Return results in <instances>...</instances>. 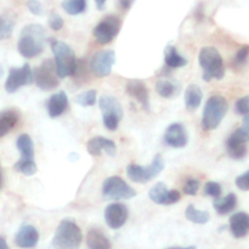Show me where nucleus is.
I'll return each mask as SVG.
<instances>
[{
	"mask_svg": "<svg viewBox=\"0 0 249 249\" xmlns=\"http://www.w3.org/2000/svg\"><path fill=\"white\" fill-rule=\"evenodd\" d=\"M45 46V31L40 24L32 23L24 27L19 34L17 49L26 58H33L40 55Z\"/></svg>",
	"mask_w": 249,
	"mask_h": 249,
	"instance_id": "1",
	"label": "nucleus"
},
{
	"mask_svg": "<svg viewBox=\"0 0 249 249\" xmlns=\"http://www.w3.org/2000/svg\"><path fill=\"white\" fill-rule=\"evenodd\" d=\"M83 241V233L79 226L70 219L60 223L53 238V249H79Z\"/></svg>",
	"mask_w": 249,
	"mask_h": 249,
	"instance_id": "2",
	"label": "nucleus"
},
{
	"mask_svg": "<svg viewBox=\"0 0 249 249\" xmlns=\"http://www.w3.org/2000/svg\"><path fill=\"white\" fill-rule=\"evenodd\" d=\"M199 66L203 70V79L209 82L212 79H223L225 75V66L220 53L213 46H206L199 51Z\"/></svg>",
	"mask_w": 249,
	"mask_h": 249,
	"instance_id": "3",
	"label": "nucleus"
},
{
	"mask_svg": "<svg viewBox=\"0 0 249 249\" xmlns=\"http://www.w3.org/2000/svg\"><path fill=\"white\" fill-rule=\"evenodd\" d=\"M229 109L228 101L221 95H213L208 99L203 109L202 125L206 130H214L220 125Z\"/></svg>",
	"mask_w": 249,
	"mask_h": 249,
	"instance_id": "4",
	"label": "nucleus"
},
{
	"mask_svg": "<svg viewBox=\"0 0 249 249\" xmlns=\"http://www.w3.org/2000/svg\"><path fill=\"white\" fill-rule=\"evenodd\" d=\"M51 50L55 57V66L58 78L70 77L74 72L75 58L74 51L70 45L60 40H51Z\"/></svg>",
	"mask_w": 249,
	"mask_h": 249,
	"instance_id": "5",
	"label": "nucleus"
},
{
	"mask_svg": "<svg viewBox=\"0 0 249 249\" xmlns=\"http://www.w3.org/2000/svg\"><path fill=\"white\" fill-rule=\"evenodd\" d=\"M163 169H164V160L160 157V155H157L153 158L152 163L146 167L134 164V163L129 164L126 167V175L131 181L138 182V184H146L158 177Z\"/></svg>",
	"mask_w": 249,
	"mask_h": 249,
	"instance_id": "6",
	"label": "nucleus"
},
{
	"mask_svg": "<svg viewBox=\"0 0 249 249\" xmlns=\"http://www.w3.org/2000/svg\"><path fill=\"white\" fill-rule=\"evenodd\" d=\"M99 106L102 112V122L108 130H116L119 122L123 118V108L116 97L111 95H104L100 97Z\"/></svg>",
	"mask_w": 249,
	"mask_h": 249,
	"instance_id": "7",
	"label": "nucleus"
},
{
	"mask_svg": "<svg viewBox=\"0 0 249 249\" xmlns=\"http://www.w3.org/2000/svg\"><path fill=\"white\" fill-rule=\"evenodd\" d=\"M102 196L111 201H124L136 196V191L122 178L109 177L102 184Z\"/></svg>",
	"mask_w": 249,
	"mask_h": 249,
	"instance_id": "8",
	"label": "nucleus"
},
{
	"mask_svg": "<svg viewBox=\"0 0 249 249\" xmlns=\"http://www.w3.org/2000/svg\"><path fill=\"white\" fill-rule=\"evenodd\" d=\"M33 79L39 89L45 90V91L56 89L60 84V80H58L55 62L49 58L43 61V63L34 70Z\"/></svg>",
	"mask_w": 249,
	"mask_h": 249,
	"instance_id": "9",
	"label": "nucleus"
},
{
	"mask_svg": "<svg viewBox=\"0 0 249 249\" xmlns=\"http://www.w3.org/2000/svg\"><path fill=\"white\" fill-rule=\"evenodd\" d=\"M121 18L117 16H113V15H109V16L105 17L95 27L92 33H94V36L97 43L101 44V45H106V44H109L116 38V36L121 31Z\"/></svg>",
	"mask_w": 249,
	"mask_h": 249,
	"instance_id": "10",
	"label": "nucleus"
},
{
	"mask_svg": "<svg viewBox=\"0 0 249 249\" xmlns=\"http://www.w3.org/2000/svg\"><path fill=\"white\" fill-rule=\"evenodd\" d=\"M114 63L116 53L113 50H100L90 60V70L97 78H104L111 74Z\"/></svg>",
	"mask_w": 249,
	"mask_h": 249,
	"instance_id": "11",
	"label": "nucleus"
},
{
	"mask_svg": "<svg viewBox=\"0 0 249 249\" xmlns=\"http://www.w3.org/2000/svg\"><path fill=\"white\" fill-rule=\"evenodd\" d=\"M33 82V72L28 63L22 66L21 68H11L5 83V90L9 94L16 92L17 90L24 85H31Z\"/></svg>",
	"mask_w": 249,
	"mask_h": 249,
	"instance_id": "12",
	"label": "nucleus"
},
{
	"mask_svg": "<svg viewBox=\"0 0 249 249\" xmlns=\"http://www.w3.org/2000/svg\"><path fill=\"white\" fill-rule=\"evenodd\" d=\"M249 136L242 129H237L229 136L226 141V150L232 160H242L247 155V142Z\"/></svg>",
	"mask_w": 249,
	"mask_h": 249,
	"instance_id": "13",
	"label": "nucleus"
},
{
	"mask_svg": "<svg viewBox=\"0 0 249 249\" xmlns=\"http://www.w3.org/2000/svg\"><path fill=\"white\" fill-rule=\"evenodd\" d=\"M148 197L152 202L162 206H170L180 201L181 195L177 190H168L164 182H157L153 187H151L148 192Z\"/></svg>",
	"mask_w": 249,
	"mask_h": 249,
	"instance_id": "14",
	"label": "nucleus"
},
{
	"mask_svg": "<svg viewBox=\"0 0 249 249\" xmlns=\"http://www.w3.org/2000/svg\"><path fill=\"white\" fill-rule=\"evenodd\" d=\"M165 145L173 148H182L189 142V135L185 126L180 123H173L165 130L163 136Z\"/></svg>",
	"mask_w": 249,
	"mask_h": 249,
	"instance_id": "15",
	"label": "nucleus"
},
{
	"mask_svg": "<svg viewBox=\"0 0 249 249\" xmlns=\"http://www.w3.org/2000/svg\"><path fill=\"white\" fill-rule=\"evenodd\" d=\"M128 208L122 203H112L105 209V221L113 230L121 229L128 219Z\"/></svg>",
	"mask_w": 249,
	"mask_h": 249,
	"instance_id": "16",
	"label": "nucleus"
},
{
	"mask_svg": "<svg viewBox=\"0 0 249 249\" xmlns=\"http://www.w3.org/2000/svg\"><path fill=\"white\" fill-rule=\"evenodd\" d=\"M38 242L39 232L32 225H22L15 236V243L19 248H34Z\"/></svg>",
	"mask_w": 249,
	"mask_h": 249,
	"instance_id": "17",
	"label": "nucleus"
},
{
	"mask_svg": "<svg viewBox=\"0 0 249 249\" xmlns=\"http://www.w3.org/2000/svg\"><path fill=\"white\" fill-rule=\"evenodd\" d=\"M126 92L131 97H134L136 101L140 102V105L146 111L150 109V94H148L145 83L139 79L129 80L128 84H126Z\"/></svg>",
	"mask_w": 249,
	"mask_h": 249,
	"instance_id": "18",
	"label": "nucleus"
},
{
	"mask_svg": "<svg viewBox=\"0 0 249 249\" xmlns=\"http://www.w3.org/2000/svg\"><path fill=\"white\" fill-rule=\"evenodd\" d=\"M104 150L109 156H114L117 151L116 143L109 139L102 138V136H95V138L90 139L88 142V152L91 156H100Z\"/></svg>",
	"mask_w": 249,
	"mask_h": 249,
	"instance_id": "19",
	"label": "nucleus"
},
{
	"mask_svg": "<svg viewBox=\"0 0 249 249\" xmlns=\"http://www.w3.org/2000/svg\"><path fill=\"white\" fill-rule=\"evenodd\" d=\"M230 231L235 238H243L249 233V215L238 212L230 218Z\"/></svg>",
	"mask_w": 249,
	"mask_h": 249,
	"instance_id": "20",
	"label": "nucleus"
},
{
	"mask_svg": "<svg viewBox=\"0 0 249 249\" xmlns=\"http://www.w3.org/2000/svg\"><path fill=\"white\" fill-rule=\"evenodd\" d=\"M68 107V97L65 91H58L53 94L46 102V108L50 118H57Z\"/></svg>",
	"mask_w": 249,
	"mask_h": 249,
	"instance_id": "21",
	"label": "nucleus"
},
{
	"mask_svg": "<svg viewBox=\"0 0 249 249\" xmlns=\"http://www.w3.org/2000/svg\"><path fill=\"white\" fill-rule=\"evenodd\" d=\"M87 245L89 249H111V241L101 230L91 229L87 235Z\"/></svg>",
	"mask_w": 249,
	"mask_h": 249,
	"instance_id": "22",
	"label": "nucleus"
},
{
	"mask_svg": "<svg viewBox=\"0 0 249 249\" xmlns=\"http://www.w3.org/2000/svg\"><path fill=\"white\" fill-rule=\"evenodd\" d=\"M202 97V90L198 85L191 84L187 87L186 91H185V105H186V108L190 112H194L201 106Z\"/></svg>",
	"mask_w": 249,
	"mask_h": 249,
	"instance_id": "23",
	"label": "nucleus"
},
{
	"mask_svg": "<svg viewBox=\"0 0 249 249\" xmlns=\"http://www.w3.org/2000/svg\"><path fill=\"white\" fill-rule=\"evenodd\" d=\"M214 209L219 215H226L237 206V197L235 194H229L225 197H216L214 199Z\"/></svg>",
	"mask_w": 249,
	"mask_h": 249,
	"instance_id": "24",
	"label": "nucleus"
},
{
	"mask_svg": "<svg viewBox=\"0 0 249 249\" xmlns=\"http://www.w3.org/2000/svg\"><path fill=\"white\" fill-rule=\"evenodd\" d=\"M16 146L21 153V160H34V145L33 140L28 134H21L17 138Z\"/></svg>",
	"mask_w": 249,
	"mask_h": 249,
	"instance_id": "25",
	"label": "nucleus"
},
{
	"mask_svg": "<svg viewBox=\"0 0 249 249\" xmlns=\"http://www.w3.org/2000/svg\"><path fill=\"white\" fill-rule=\"evenodd\" d=\"M165 65L169 68H180L187 65V60L182 55L178 53L177 48L173 45H168L164 50Z\"/></svg>",
	"mask_w": 249,
	"mask_h": 249,
	"instance_id": "26",
	"label": "nucleus"
},
{
	"mask_svg": "<svg viewBox=\"0 0 249 249\" xmlns=\"http://www.w3.org/2000/svg\"><path fill=\"white\" fill-rule=\"evenodd\" d=\"M156 91L164 99H172V97L177 96L179 92V85L172 80L160 79L156 83Z\"/></svg>",
	"mask_w": 249,
	"mask_h": 249,
	"instance_id": "27",
	"label": "nucleus"
},
{
	"mask_svg": "<svg viewBox=\"0 0 249 249\" xmlns=\"http://www.w3.org/2000/svg\"><path fill=\"white\" fill-rule=\"evenodd\" d=\"M17 121H18V117L15 112H1L0 113V138L5 136L10 130H12L17 124Z\"/></svg>",
	"mask_w": 249,
	"mask_h": 249,
	"instance_id": "28",
	"label": "nucleus"
},
{
	"mask_svg": "<svg viewBox=\"0 0 249 249\" xmlns=\"http://www.w3.org/2000/svg\"><path fill=\"white\" fill-rule=\"evenodd\" d=\"M185 215H186L187 220L192 221L195 224H207L209 221V213L207 211H198L196 209V207L190 204L186 208V212H185Z\"/></svg>",
	"mask_w": 249,
	"mask_h": 249,
	"instance_id": "29",
	"label": "nucleus"
},
{
	"mask_svg": "<svg viewBox=\"0 0 249 249\" xmlns=\"http://www.w3.org/2000/svg\"><path fill=\"white\" fill-rule=\"evenodd\" d=\"M62 9L72 16L80 15L87 10V0H63Z\"/></svg>",
	"mask_w": 249,
	"mask_h": 249,
	"instance_id": "30",
	"label": "nucleus"
},
{
	"mask_svg": "<svg viewBox=\"0 0 249 249\" xmlns=\"http://www.w3.org/2000/svg\"><path fill=\"white\" fill-rule=\"evenodd\" d=\"M14 169L16 170V172L21 173V174L26 175V177H32V175H34L36 173V162H34V160H19L18 162H16Z\"/></svg>",
	"mask_w": 249,
	"mask_h": 249,
	"instance_id": "31",
	"label": "nucleus"
},
{
	"mask_svg": "<svg viewBox=\"0 0 249 249\" xmlns=\"http://www.w3.org/2000/svg\"><path fill=\"white\" fill-rule=\"evenodd\" d=\"M75 102L82 107L94 106L96 102V90H88L75 97Z\"/></svg>",
	"mask_w": 249,
	"mask_h": 249,
	"instance_id": "32",
	"label": "nucleus"
},
{
	"mask_svg": "<svg viewBox=\"0 0 249 249\" xmlns=\"http://www.w3.org/2000/svg\"><path fill=\"white\" fill-rule=\"evenodd\" d=\"M14 21L0 16V40H5L11 36L14 31Z\"/></svg>",
	"mask_w": 249,
	"mask_h": 249,
	"instance_id": "33",
	"label": "nucleus"
},
{
	"mask_svg": "<svg viewBox=\"0 0 249 249\" xmlns=\"http://www.w3.org/2000/svg\"><path fill=\"white\" fill-rule=\"evenodd\" d=\"M249 61V45H243L236 53L233 58V66L235 67H242Z\"/></svg>",
	"mask_w": 249,
	"mask_h": 249,
	"instance_id": "34",
	"label": "nucleus"
},
{
	"mask_svg": "<svg viewBox=\"0 0 249 249\" xmlns=\"http://www.w3.org/2000/svg\"><path fill=\"white\" fill-rule=\"evenodd\" d=\"M204 195H206V196L214 197V198L220 197L221 185L215 181H208L206 184V186H204Z\"/></svg>",
	"mask_w": 249,
	"mask_h": 249,
	"instance_id": "35",
	"label": "nucleus"
},
{
	"mask_svg": "<svg viewBox=\"0 0 249 249\" xmlns=\"http://www.w3.org/2000/svg\"><path fill=\"white\" fill-rule=\"evenodd\" d=\"M48 24L53 31H60V29H62L63 27L62 17H61L58 14H56V12H51V14L49 15Z\"/></svg>",
	"mask_w": 249,
	"mask_h": 249,
	"instance_id": "36",
	"label": "nucleus"
},
{
	"mask_svg": "<svg viewBox=\"0 0 249 249\" xmlns=\"http://www.w3.org/2000/svg\"><path fill=\"white\" fill-rule=\"evenodd\" d=\"M235 111L236 113L242 114V116L249 114V95L248 96L241 97V99L236 102Z\"/></svg>",
	"mask_w": 249,
	"mask_h": 249,
	"instance_id": "37",
	"label": "nucleus"
},
{
	"mask_svg": "<svg viewBox=\"0 0 249 249\" xmlns=\"http://www.w3.org/2000/svg\"><path fill=\"white\" fill-rule=\"evenodd\" d=\"M199 186H201V184H199L198 180L189 179L184 186V192L189 196H195L199 190Z\"/></svg>",
	"mask_w": 249,
	"mask_h": 249,
	"instance_id": "38",
	"label": "nucleus"
},
{
	"mask_svg": "<svg viewBox=\"0 0 249 249\" xmlns=\"http://www.w3.org/2000/svg\"><path fill=\"white\" fill-rule=\"evenodd\" d=\"M236 186L242 191H249V170L236 178Z\"/></svg>",
	"mask_w": 249,
	"mask_h": 249,
	"instance_id": "39",
	"label": "nucleus"
},
{
	"mask_svg": "<svg viewBox=\"0 0 249 249\" xmlns=\"http://www.w3.org/2000/svg\"><path fill=\"white\" fill-rule=\"evenodd\" d=\"M27 7L36 16H41L43 15V5H41L39 0H28L27 1Z\"/></svg>",
	"mask_w": 249,
	"mask_h": 249,
	"instance_id": "40",
	"label": "nucleus"
},
{
	"mask_svg": "<svg viewBox=\"0 0 249 249\" xmlns=\"http://www.w3.org/2000/svg\"><path fill=\"white\" fill-rule=\"evenodd\" d=\"M118 2H119V7H121L122 10H124V11H126V10H129L131 7L134 0H119Z\"/></svg>",
	"mask_w": 249,
	"mask_h": 249,
	"instance_id": "41",
	"label": "nucleus"
},
{
	"mask_svg": "<svg viewBox=\"0 0 249 249\" xmlns=\"http://www.w3.org/2000/svg\"><path fill=\"white\" fill-rule=\"evenodd\" d=\"M242 129L243 131H245L246 134L249 136V114H246V117L243 118V122H242Z\"/></svg>",
	"mask_w": 249,
	"mask_h": 249,
	"instance_id": "42",
	"label": "nucleus"
},
{
	"mask_svg": "<svg viewBox=\"0 0 249 249\" xmlns=\"http://www.w3.org/2000/svg\"><path fill=\"white\" fill-rule=\"evenodd\" d=\"M107 0H95V4H96L97 9L102 10L105 7V4H106Z\"/></svg>",
	"mask_w": 249,
	"mask_h": 249,
	"instance_id": "43",
	"label": "nucleus"
},
{
	"mask_svg": "<svg viewBox=\"0 0 249 249\" xmlns=\"http://www.w3.org/2000/svg\"><path fill=\"white\" fill-rule=\"evenodd\" d=\"M0 249H9V246H7L4 237H0Z\"/></svg>",
	"mask_w": 249,
	"mask_h": 249,
	"instance_id": "44",
	"label": "nucleus"
},
{
	"mask_svg": "<svg viewBox=\"0 0 249 249\" xmlns=\"http://www.w3.org/2000/svg\"><path fill=\"white\" fill-rule=\"evenodd\" d=\"M168 249H196L195 246H191V247H186V248H179V247H175V248H168Z\"/></svg>",
	"mask_w": 249,
	"mask_h": 249,
	"instance_id": "45",
	"label": "nucleus"
},
{
	"mask_svg": "<svg viewBox=\"0 0 249 249\" xmlns=\"http://www.w3.org/2000/svg\"><path fill=\"white\" fill-rule=\"evenodd\" d=\"M2 186V175H1V169H0V189Z\"/></svg>",
	"mask_w": 249,
	"mask_h": 249,
	"instance_id": "46",
	"label": "nucleus"
},
{
	"mask_svg": "<svg viewBox=\"0 0 249 249\" xmlns=\"http://www.w3.org/2000/svg\"><path fill=\"white\" fill-rule=\"evenodd\" d=\"M2 74H4V68H2L1 66H0V78L2 77Z\"/></svg>",
	"mask_w": 249,
	"mask_h": 249,
	"instance_id": "47",
	"label": "nucleus"
}]
</instances>
